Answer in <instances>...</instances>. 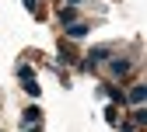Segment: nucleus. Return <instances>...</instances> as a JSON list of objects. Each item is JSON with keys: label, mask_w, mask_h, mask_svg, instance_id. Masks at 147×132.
Returning <instances> with one entry per match:
<instances>
[{"label": "nucleus", "mask_w": 147, "mask_h": 132, "mask_svg": "<svg viewBox=\"0 0 147 132\" xmlns=\"http://www.w3.org/2000/svg\"><path fill=\"white\" fill-rule=\"evenodd\" d=\"M109 56H112V45H95V49L88 52V63H84V70H95V66L109 63Z\"/></svg>", "instance_id": "1"}, {"label": "nucleus", "mask_w": 147, "mask_h": 132, "mask_svg": "<svg viewBox=\"0 0 147 132\" xmlns=\"http://www.w3.org/2000/svg\"><path fill=\"white\" fill-rule=\"evenodd\" d=\"M123 98H126V104L140 108V104H144V98H147V84H130V90H123Z\"/></svg>", "instance_id": "2"}, {"label": "nucleus", "mask_w": 147, "mask_h": 132, "mask_svg": "<svg viewBox=\"0 0 147 132\" xmlns=\"http://www.w3.org/2000/svg\"><path fill=\"white\" fill-rule=\"evenodd\" d=\"M39 122H42V111L35 108V104L21 111V129H39Z\"/></svg>", "instance_id": "3"}, {"label": "nucleus", "mask_w": 147, "mask_h": 132, "mask_svg": "<svg viewBox=\"0 0 147 132\" xmlns=\"http://www.w3.org/2000/svg\"><path fill=\"white\" fill-rule=\"evenodd\" d=\"M130 70H133V63H130V59H123V56L109 59V73H112V77H126Z\"/></svg>", "instance_id": "4"}, {"label": "nucleus", "mask_w": 147, "mask_h": 132, "mask_svg": "<svg viewBox=\"0 0 147 132\" xmlns=\"http://www.w3.org/2000/svg\"><path fill=\"white\" fill-rule=\"evenodd\" d=\"M102 94H105V98L112 101V104H126V98H123V90H119V87H112V84H102Z\"/></svg>", "instance_id": "5"}, {"label": "nucleus", "mask_w": 147, "mask_h": 132, "mask_svg": "<svg viewBox=\"0 0 147 132\" xmlns=\"http://www.w3.org/2000/svg\"><path fill=\"white\" fill-rule=\"evenodd\" d=\"M84 35H88V25H84V21L67 25V38H74V42H77V38H84Z\"/></svg>", "instance_id": "6"}, {"label": "nucleus", "mask_w": 147, "mask_h": 132, "mask_svg": "<svg viewBox=\"0 0 147 132\" xmlns=\"http://www.w3.org/2000/svg\"><path fill=\"white\" fill-rule=\"evenodd\" d=\"M56 17H60V25L67 28V25L77 21V7H60V14H56Z\"/></svg>", "instance_id": "7"}, {"label": "nucleus", "mask_w": 147, "mask_h": 132, "mask_svg": "<svg viewBox=\"0 0 147 132\" xmlns=\"http://www.w3.org/2000/svg\"><path fill=\"white\" fill-rule=\"evenodd\" d=\"M144 122H147V108L140 104V108H133V122L130 125H144Z\"/></svg>", "instance_id": "8"}, {"label": "nucleus", "mask_w": 147, "mask_h": 132, "mask_svg": "<svg viewBox=\"0 0 147 132\" xmlns=\"http://www.w3.org/2000/svg\"><path fill=\"white\" fill-rule=\"evenodd\" d=\"M39 90H42V87H39V80H25V94H32V98H39Z\"/></svg>", "instance_id": "9"}, {"label": "nucleus", "mask_w": 147, "mask_h": 132, "mask_svg": "<svg viewBox=\"0 0 147 132\" xmlns=\"http://www.w3.org/2000/svg\"><path fill=\"white\" fill-rule=\"evenodd\" d=\"M18 77H21V84H25V80H35V73H32V66H18Z\"/></svg>", "instance_id": "10"}, {"label": "nucleus", "mask_w": 147, "mask_h": 132, "mask_svg": "<svg viewBox=\"0 0 147 132\" xmlns=\"http://www.w3.org/2000/svg\"><path fill=\"white\" fill-rule=\"evenodd\" d=\"M25 7L28 11H39V0H25Z\"/></svg>", "instance_id": "11"}, {"label": "nucleus", "mask_w": 147, "mask_h": 132, "mask_svg": "<svg viewBox=\"0 0 147 132\" xmlns=\"http://www.w3.org/2000/svg\"><path fill=\"white\" fill-rule=\"evenodd\" d=\"M74 4H81V0H67V7H74Z\"/></svg>", "instance_id": "12"}, {"label": "nucleus", "mask_w": 147, "mask_h": 132, "mask_svg": "<svg viewBox=\"0 0 147 132\" xmlns=\"http://www.w3.org/2000/svg\"><path fill=\"white\" fill-rule=\"evenodd\" d=\"M25 132H39V129H25Z\"/></svg>", "instance_id": "13"}]
</instances>
